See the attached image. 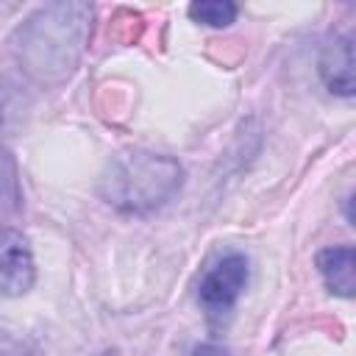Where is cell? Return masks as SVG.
<instances>
[{
    "label": "cell",
    "mask_w": 356,
    "mask_h": 356,
    "mask_svg": "<svg viewBox=\"0 0 356 356\" xmlns=\"http://www.w3.org/2000/svg\"><path fill=\"white\" fill-rule=\"evenodd\" d=\"M181 186V164L170 156L131 153L111 164L103 195L122 211H150L167 203Z\"/></svg>",
    "instance_id": "obj_1"
},
{
    "label": "cell",
    "mask_w": 356,
    "mask_h": 356,
    "mask_svg": "<svg viewBox=\"0 0 356 356\" xmlns=\"http://www.w3.org/2000/svg\"><path fill=\"white\" fill-rule=\"evenodd\" d=\"M248 278H250L248 259L242 253H225L200 278V286H197L200 306L211 317L228 314L234 309V303L239 300L242 289L248 286Z\"/></svg>",
    "instance_id": "obj_2"
},
{
    "label": "cell",
    "mask_w": 356,
    "mask_h": 356,
    "mask_svg": "<svg viewBox=\"0 0 356 356\" xmlns=\"http://www.w3.org/2000/svg\"><path fill=\"white\" fill-rule=\"evenodd\" d=\"M36 281V264L28 239L14 231H0V292L8 298L25 295Z\"/></svg>",
    "instance_id": "obj_3"
},
{
    "label": "cell",
    "mask_w": 356,
    "mask_h": 356,
    "mask_svg": "<svg viewBox=\"0 0 356 356\" xmlns=\"http://www.w3.org/2000/svg\"><path fill=\"white\" fill-rule=\"evenodd\" d=\"M356 253L350 245H337L325 248L317 253V270L328 286V292L339 298H353L356 289Z\"/></svg>",
    "instance_id": "obj_4"
},
{
    "label": "cell",
    "mask_w": 356,
    "mask_h": 356,
    "mask_svg": "<svg viewBox=\"0 0 356 356\" xmlns=\"http://www.w3.org/2000/svg\"><path fill=\"white\" fill-rule=\"evenodd\" d=\"M320 75L331 92H337L342 97L353 95V44H350V36H339L325 47V53L320 58Z\"/></svg>",
    "instance_id": "obj_5"
},
{
    "label": "cell",
    "mask_w": 356,
    "mask_h": 356,
    "mask_svg": "<svg viewBox=\"0 0 356 356\" xmlns=\"http://www.w3.org/2000/svg\"><path fill=\"white\" fill-rule=\"evenodd\" d=\"M189 17L211 28H225L236 19V6L228 0H197L189 6Z\"/></svg>",
    "instance_id": "obj_6"
},
{
    "label": "cell",
    "mask_w": 356,
    "mask_h": 356,
    "mask_svg": "<svg viewBox=\"0 0 356 356\" xmlns=\"http://www.w3.org/2000/svg\"><path fill=\"white\" fill-rule=\"evenodd\" d=\"M192 356H231V350L222 345H214V342H203L192 350Z\"/></svg>",
    "instance_id": "obj_7"
}]
</instances>
